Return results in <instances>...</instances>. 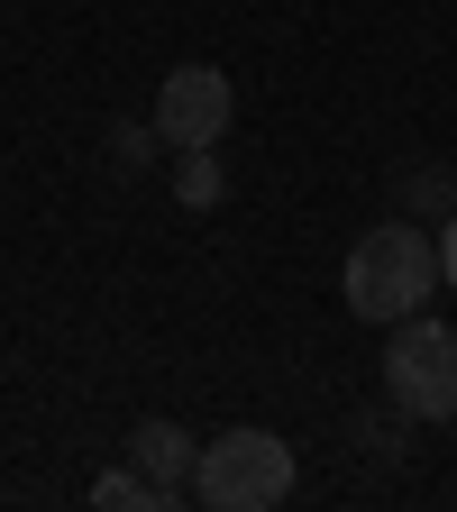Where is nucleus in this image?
Returning <instances> with one entry per match:
<instances>
[{"mask_svg":"<svg viewBox=\"0 0 457 512\" xmlns=\"http://www.w3.org/2000/svg\"><path fill=\"white\" fill-rule=\"evenodd\" d=\"M339 293H348V311L357 320H412L430 293H439V238H421L412 220H384V229H366L357 247H348V275H339Z\"/></svg>","mask_w":457,"mask_h":512,"instance_id":"1","label":"nucleus"},{"mask_svg":"<svg viewBox=\"0 0 457 512\" xmlns=\"http://www.w3.org/2000/svg\"><path fill=\"white\" fill-rule=\"evenodd\" d=\"M192 494L211 512H275L293 494V448L275 430H220L192 458Z\"/></svg>","mask_w":457,"mask_h":512,"instance_id":"2","label":"nucleus"},{"mask_svg":"<svg viewBox=\"0 0 457 512\" xmlns=\"http://www.w3.org/2000/svg\"><path fill=\"white\" fill-rule=\"evenodd\" d=\"M384 394H394L412 421H457V330L430 311L394 320L384 339Z\"/></svg>","mask_w":457,"mask_h":512,"instance_id":"3","label":"nucleus"},{"mask_svg":"<svg viewBox=\"0 0 457 512\" xmlns=\"http://www.w3.org/2000/svg\"><path fill=\"white\" fill-rule=\"evenodd\" d=\"M147 119H156V138H165V147H220V138H229V119H238V92H229L220 64H174Z\"/></svg>","mask_w":457,"mask_h":512,"instance_id":"4","label":"nucleus"},{"mask_svg":"<svg viewBox=\"0 0 457 512\" xmlns=\"http://www.w3.org/2000/svg\"><path fill=\"white\" fill-rule=\"evenodd\" d=\"M192 458H202V439H192L183 421H138V430H128V467L165 494V512L192 494Z\"/></svg>","mask_w":457,"mask_h":512,"instance_id":"5","label":"nucleus"},{"mask_svg":"<svg viewBox=\"0 0 457 512\" xmlns=\"http://www.w3.org/2000/svg\"><path fill=\"white\" fill-rule=\"evenodd\" d=\"M220 192H229L220 156H211V147H183V165H174V202H183V211H211Z\"/></svg>","mask_w":457,"mask_h":512,"instance_id":"6","label":"nucleus"},{"mask_svg":"<svg viewBox=\"0 0 457 512\" xmlns=\"http://www.w3.org/2000/svg\"><path fill=\"white\" fill-rule=\"evenodd\" d=\"M92 503H101V512H165V494H156L138 467H101V476H92Z\"/></svg>","mask_w":457,"mask_h":512,"instance_id":"7","label":"nucleus"},{"mask_svg":"<svg viewBox=\"0 0 457 512\" xmlns=\"http://www.w3.org/2000/svg\"><path fill=\"white\" fill-rule=\"evenodd\" d=\"M156 147H165V138H156V119H119V128H110V165H119V174H147Z\"/></svg>","mask_w":457,"mask_h":512,"instance_id":"8","label":"nucleus"},{"mask_svg":"<svg viewBox=\"0 0 457 512\" xmlns=\"http://www.w3.org/2000/svg\"><path fill=\"white\" fill-rule=\"evenodd\" d=\"M412 211H439V220L457 211V183H448L439 165H430V174H412Z\"/></svg>","mask_w":457,"mask_h":512,"instance_id":"9","label":"nucleus"},{"mask_svg":"<svg viewBox=\"0 0 457 512\" xmlns=\"http://www.w3.org/2000/svg\"><path fill=\"white\" fill-rule=\"evenodd\" d=\"M439 284H457V211L439 220Z\"/></svg>","mask_w":457,"mask_h":512,"instance_id":"10","label":"nucleus"}]
</instances>
